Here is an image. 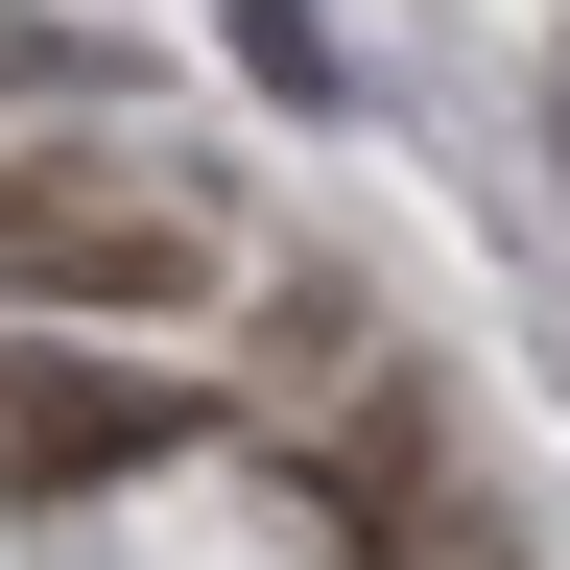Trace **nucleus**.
<instances>
[{
	"instance_id": "3",
	"label": "nucleus",
	"mask_w": 570,
	"mask_h": 570,
	"mask_svg": "<svg viewBox=\"0 0 570 570\" xmlns=\"http://www.w3.org/2000/svg\"><path fill=\"white\" fill-rule=\"evenodd\" d=\"M0 96H71V24H24V0H0Z\"/></svg>"
},
{
	"instance_id": "2",
	"label": "nucleus",
	"mask_w": 570,
	"mask_h": 570,
	"mask_svg": "<svg viewBox=\"0 0 570 570\" xmlns=\"http://www.w3.org/2000/svg\"><path fill=\"white\" fill-rule=\"evenodd\" d=\"M167 381H142V356H24V381H0V475H24V499H96V475H142V452H167Z\"/></svg>"
},
{
	"instance_id": "1",
	"label": "nucleus",
	"mask_w": 570,
	"mask_h": 570,
	"mask_svg": "<svg viewBox=\"0 0 570 570\" xmlns=\"http://www.w3.org/2000/svg\"><path fill=\"white\" fill-rule=\"evenodd\" d=\"M0 309L24 333H190V309H238V214L142 142H0Z\"/></svg>"
}]
</instances>
